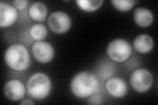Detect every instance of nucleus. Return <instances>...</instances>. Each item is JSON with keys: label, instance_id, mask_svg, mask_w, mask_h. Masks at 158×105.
<instances>
[{"label": "nucleus", "instance_id": "obj_1", "mask_svg": "<svg viewBox=\"0 0 158 105\" xmlns=\"http://www.w3.org/2000/svg\"><path fill=\"white\" fill-rule=\"evenodd\" d=\"M70 89L74 96L78 99H85L98 93L100 84L94 74L88 71H82L73 76Z\"/></svg>", "mask_w": 158, "mask_h": 105}, {"label": "nucleus", "instance_id": "obj_2", "mask_svg": "<svg viewBox=\"0 0 158 105\" xmlns=\"http://www.w3.org/2000/svg\"><path fill=\"white\" fill-rule=\"evenodd\" d=\"M4 61L13 71H25L31 65V55L24 45L14 43L9 46L5 51Z\"/></svg>", "mask_w": 158, "mask_h": 105}, {"label": "nucleus", "instance_id": "obj_3", "mask_svg": "<svg viewBox=\"0 0 158 105\" xmlns=\"http://www.w3.org/2000/svg\"><path fill=\"white\" fill-rule=\"evenodd\" d=\"M52 88L51 79L43 72H36L30 76L27 82V92L31 98L36 100L46 99Z\"/></svg>", "mask_w": 158, "mask_h": 105}, {"label": "nucleus", "instance_id": "obj_4", "mask_svg": "<svg viewBox=\"0 0 158 105\" xmlns=\"http://www.w3.org/2000/svg\"><path fill=\"white\" fill-rule=\"evenodd\" d=\"M106 52L111 60L116 63H123L129 59L132 53L131 43L126 39L117 38L109 43Z\"/></svg>", "mask_w": 158, "mask_h": 105}, {"label": "nucleus", "instance_id": "obj_5", "mask_svg": "<svg viewBox=\"0 0 158 105\" xmlns=\"http://www.w3.org/2000/svg\"><path fill=\"white\" fill-rule=\"evenodd\" d=\"M130 83L136 92L143 93L149 91L154 83L152 73L146 68H137L130 76Z\"/></svg>", "mask_w": 158, "mask_h": 105}, {"label": "nucleus", "instance_id": "obj_6", "mask_svg": "<svg viewBox=\"0 0 158 105\" xmlns=\"http://www.w3.org/2000/svg\"><path fill=\"white\" fill-rule=\"evenodd\" d=\"M48 24L54 33L63 34L70 30L72 21L71 17L67 13L57 11L52 13L48 17Z\"/></svg>", "mask_w": 158, "mask_h": 105}, {"label": "nucleus", "instance_id": "obj_7", "mask_svg": "<svg viewBox=\"0 0 158 105\" xmlns=\"http://www.w3.org/2000/svg\"><path fill=\"white\" fill-rule=\"evenodd\" d=\"M32 53L38 62L46 64L51 62L55 56V49L50 43L38 41L33 44Z\"/></svg>", "mask_w": 158, "mask_h": 105}, {"label": "nucleus", "instance_id": "obj_8", "mask_svg": "<svg viewBox=\"0 0 158 105\" xmlns=\"http://www.w3.org/2000/svg\"><path fill=\"white\" fill-rule=\"evenodd\" d=\"M27 87L23 82L17 79H12L7 82L3 87L6 97L12 101H19L23 99L26 94Z\"/></svg>", "mask_w": 158, "mask_h": 105}, {"label": "nucleus", "instance_id": "obj_9", "mask_svg": "<svg viewBox=\"0 0 158 105\" xmlns=\"http://www.w3.org/2000/svg\"><path fill=\"white\" fill-rule=\"evenodd\" d=\"M19 17L17 9L13 6L0 2V28H7L16 22Z\"/></svg>", "mask_w": 158, "mask_h": 105}, {"label": "nucleus", "instance_id": "obj_10", "mask_svg": "<svg viewBox=\"0 0 158 105\" xmlns=\"http://www.w3.org/2000/svg\"><path fill=\"white\" fill-rule=\"evenodd\" d=\"M106 91L110 96L120 99L126 96L128 92V86L124 79L119 77H113L106 83Z\"/></svg>", "mask_w": 158, "mask_h": 105}, {"label": "nucleus", "instance_id": "obj_11", "mask_svg": "<svg viewBox=\"0 0 158 105\" xmlns=\"http://www.w3.org/2000/svg\"><path fill=\"white\" fill-rule=\"evenodd\" d=\"M154 47V39L148 34H143L138 35L133 41V47L140 54L150 53Z\"/></svg>", "mask_w": 158, "mask_h": 105}, {"label": "nucleus", "instance_id": "obj_12", "mask_svg": "<svg viewBox=\"0 0 158 105\" xmlns=\"http://www.w3.org/2000/svg\"><path fill=\"white\" fill-rule=\"evenodd\" d=\"M133 18L138 26L146 28L150 26L154 22V17L150 9L145 7H138L135 10Z\"/></svg>", "mask_w": 158, "mask_h": 105}, {"label": "nucleus", "instance_id": "obj_13", "mask_svg": "<svg viewBox=\"0 0 158 105\" xmlns=\"http://www.w3.org/2000/svg\"><path fill=\"white\" fill-rule=\"evenodd\" d=\"M29 16L34 21L43 22L48 15V8L42 2H34L31 5L28 9Z\"/></svg>", "mask_w": 158, "mask_h": 105}, {"label": "nucleus", "instance_id": "obj_14", "mask_svg": "<svg viewBox=\"0 0 158 105\" xmlns=\"http://www.w3.org/2000/svg\"><path fill=\"white\" fill-rule=\"evenodd\" d=\"M77 6L83 11L92 13L100 9L103 3V0H77Z\"/></svg>", "mask_w": 158, "mask_h": 105}, {"label": "nucleus", "instance_id": "obj_15", "mask_svg": "<svg viewBox=\"0 0 158 105\" xmlns=\"http://www.w3.org/2000/svg\"><path fill=\"white\" fill-rule=\"evenodd\" d=\"M29 33L31 38L38 42L43 41V39L47 37L48 31L45 25L38 23L32 25L30 28Z\"/></svg>", "mask_w": 158, "mask_h": 105}, {"label": "nucleus", "instance_id": "obj_16", "mask_svg": "<svg viewBox=\"0 0 158 105\" xmlns=\"http://www.w3.org/2000/svg\"><path fill=\"white\" fill-rule=\"evenodd\" d=\"M138 2L134 0H112L113 6L117 10L121 12H127L130 11L135 6Z\"/></svg>", "mask_w": 158, "mask_h": 105}, {"label": "nucleus", "instance_id": "obj_17", "mask_svg": "<svg viewBox=\"0 0 158 105\" xmlns=\"http://www.w3.org/2000/svg\"><path fill=\"white\" fill-rule=\"evenodd\" d=\"M88 103L90 104H92V105H99L102 104V99L101 96L99 95L98 93H95L93 94L92 95H91L90 97H88Z\"/></svg>", "mask_w": 158, "mask_h": 105}, {"label": "nucleus", "instance_id": "obj_18", "mask_svg": "<svg viewBox=\"0 0 158 105\" xmlns=\"http://www.w3.org/2000/svg\"><path fill=\"white\" fill-rule=\"evenodd\" d=\"M13 3L14 7L17 9L23 10L27 7L29 2L27 0H15L13 2Z\"/></svg>", "mask_w": 158, "mask_h": 105}, {"label": "nucleus", "instance_id": "obj_19", "mask_svg": "<svg viewBox=\"0 0 158 105\" xmlns=\"http://www.w3.org/2000/svg\"><path fill=\"white\" fill-rule=\"evenodd\" d=\"M21 104H23V105H32V104H34V103L32 101L31 99H24L23 100V101L21 102Z\"/></svg>", "mask_w": 158, "mask_h": 105}]
</instances>
